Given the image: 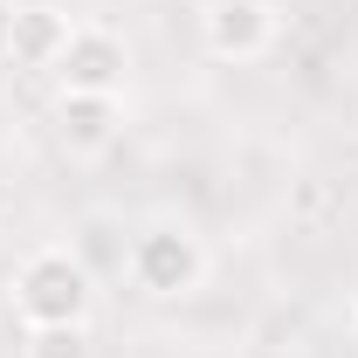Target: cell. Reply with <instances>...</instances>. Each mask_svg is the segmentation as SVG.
Wrapping results in <instances>:
<instances>
[{"mask_svg": "<svg viewBox=\"0 0 358 358\" xmlns=\"http://www.w3.org/2000/svg\"><path fill=\"white\" fill-rule=\"evenodd\" d=\"M35 358H83V331H35Z\"/></svg>", "mask_w": 358, "mask_h": 358, "instance_id": "52a82bcc", "label": "cell"}, {"mask_svg": "<svg viewBox=\"0 0 358 358\" xmlns=\"http://www.w3.org/2000/svg\"><path fill=\"white\" fill-rule=\"evenodd\" d=\"M352 345H358V310H352Z\"/></svg>", "mask_w": 358, "mask_h": 358, "instance_id": "9c48e42d", "label": "cell"}, {"mask_svg": "<svg viewBox=\"0 0 358 358\" xmlns=\"http://www.w3.org/2000/svg\"><path fill=\"white\" fill-rule=\"evenodd\" d=\"M117 131H124V103H117V96H69V90H62V103H55V138H62L76 159L110 152Z\"/></svg>", "mask_w": 358, "mask_h": 358, "instance_id": "5b68a950", "label": "cell"}, {"mask_svg": "<svg viewBox=\"0 0 358 358\" xmlns=\"http://www.w3.org/2000/svg\"><path fill=\"white\" fill-rule=\"evenodd\" d=\"M96 303V275L76 248H35L14 268V310L28 331H83Z\"/></svg>", "mask_w": 358, "mask_h": 358, "instance_id": "6da1fadb", "label": "cell"}, {"mask_svg": "<svg viewBox=\"0 0 358 358\" xmlns=\"http://www.w3.org/2000/svg\"><path fill=\"white\" fill-rule=\"evenodd\" d=\"M275 35H282V14L268 0H207V14H200V42L221 62H262Z\"/></svg>", "mask_w": 358, "mask_h": 358, "instance_id": "277c9868", "label": "cell"}, {"mask_svg": "<svg viewBox=\"0 0 358 358\" xmlns=\"http://www.w3.org/2000/svg\"><path fill=\"white\" fill-rule=\"evenodd\" d=\"M124 268H131V282L145 296H193L207 282V241L186 221H152L124 248Z\"/></svg>", "mask_w": 358, "mask_h": 358, "instance_id": "7a4b0ae2", "label": "cell"}, {"mask_svg": "<svg viewBox=\"0 0 358 358\" xmlns=\"http://www.w3.org/2000/svg\"><path fill=\"white\" fill-rule=\"evenodd\" d=\"M69 96H124V76H131V48L117 42L110 28H69V42L48 69Z\"/></svg>", "mask_w": 358, "mask_h": 358, "instance_id": "3957f363", "label": "cell"}, {"mask_svg": "<svg viewBox=\"0 0 358 358\" xmlns=\"http://www.w3.org/2000/svg\"><path fill=\"white\" fill-rule=\"evenodd\" d=\"M7 35H14V0H0V62H7Z\"/></svg>", "mask_w": 358, "mask_h": 358, "instance_id": "ba28073f", "label": "cell"}, {"mask_svg": "<svg viewBox=\"0 0 358 358\" xmlns=\"http://www.w3.org/2000/svg\"><path fill=\"white\" fill-rule=\"evenodd\" d=\"M62 42H69V14H55V7H14L7 62H21V69H55Z\"/></svg>", "mask_w": 358, "mask_h": 358, "instance_id": "8992f818", "label": "cell"}]
</instances>
